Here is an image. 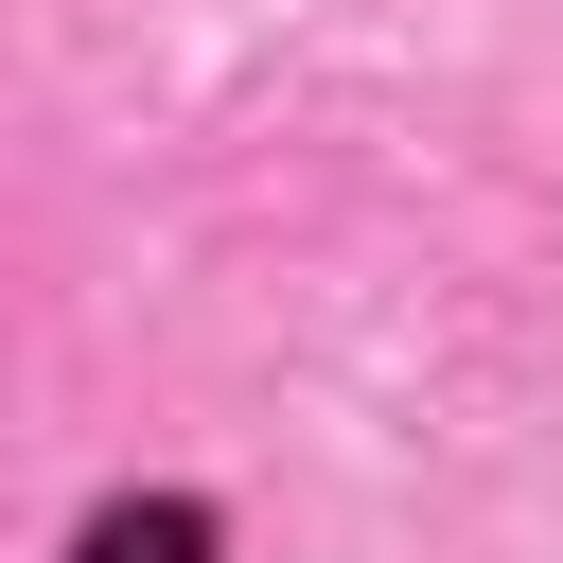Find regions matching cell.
Listing matches in <instances>:
<instances>
[{"instance_id": "1", "label": "cell", "mask_w": 563, "mask_h": 563, "mask_svg": "<svg viewBox=\"0 0 563 563\" xmlns=\"http://www.w3.org/2000/svg\"><path fill=\"white\" fill-rule=\"evenodd\" d=\"M70 563H211V510L194 493H123V510H88Z\"/></svg>"}]
</instances>
